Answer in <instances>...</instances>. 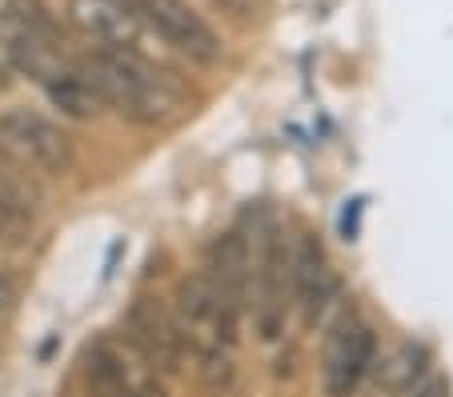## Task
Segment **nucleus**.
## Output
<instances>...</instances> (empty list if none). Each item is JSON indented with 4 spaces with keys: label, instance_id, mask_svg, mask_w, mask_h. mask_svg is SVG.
Returning <instances> with one entry per match:
<instances>
[{
    "label": "nucleus",
    "instance_id": "obj_1",
    "mask_svg": "<svg viewBox=\"0 0 453 397\" xmlns=\"http://www.w3.org/2000/svg\"><path fill=\"white\" fill-rule=\"evenodd\" d=\"M81 69L96 88L101 104L137 125H165L185 109V88L173 80V73L157 69L149 57H137V52L96 49Z\"/></svg>",
    "mask_w": 453,
    "mask_h": 397
},
{
    "label": "nucleus",
    "instance_id": "obj_2",
    "mask_svg": "<svg viewBox=\"0 0 453 397\" xmlns=\"http://www.w3.org/2000/svg\"><path fill=\"white\" fill-rule=\"evenodd\" d=\"M237 317L221 297L213 294V286L205 281V273L185 277L173 294V321L180 329L185 349H193L201 373L209 386H225L233 378V337H237Z\"/></svg>",
    "mask_w": 453,
    "mask_h": 397
},
{
    "label": "nucleus",
    "instance_id": "obj_3",
    "mask_svg": "<svg viewBox=\"0 0 453 397\" xmlns=\"http://www.w3.org/2000/svg\"><path fill=\"white\" fill-rule=\"evenodd\" d=\"M133 9L149 33H157L173 52L188 57L193 65H213L221 57V36L201 12L188 9V0H133Z\"/></svg>",
    "mask_w": 453,
    "mask_h": 397
},
{
    "label": "nucleus",
    "instance_id": "obj_4",
    "mask_svg": "<svg viewBox=\"0 0 453 397\" xmlns=\"http://www.w3.org/2000/svg\"><path fill=\"white\" fill-rule=\"evenodd\" d=\"M0 145L12 149L20 161H28L41 173H65L73 164L69 137L41 117L36 109H9L0 112Z\"/></svg>",
    "mask_w": 453,
    "mask_h": 397
},
{
    "label": "nucleus",
    "instance_id": "obj_5",
    "mask_svg": "<svg viewBox=\"0 0 453 397\" xmlns=\"http://www.w3.org/2000/svg\"><path fill=\"white\" fill-rule=\"evenodd\" d=\"M125 341L128 349L149 365V370L161 373H177L185 362V341H180V329L173 321V313L165 305H157L153 297H141L125 317Z\"/></svg>",
    "mask_w": 453,
    "mask_h": 397
},
{
    "label": "nucleus",
    "instance_id": "obj_6",
    "mask_svg": "<svg viewBox=\"0 0 453 397\" xmlns=\"http://www.w3.org/2000/svg\"><path fill=\"white\" fill-rule=\"evenodd\" d=\"M69 20L77 33L96 41L104 52H137L145 57V20L137 17L133 0H69Z\"/></svg>",
    "mask_w": 453,
    "mask_h": 397
},
{
    "label": "nucleus",
    "instance_id": "obj_7",
    "mask_svg": "<svg viewBox=\"0 0 453 397\" xmlns=\"http://www.w3.org/2000/svg\"><path fill=\"white\" fill-rule=\"evenodd\" d=\"M373 365V329L361 317L345 313L326 341V362H321V386L329 397H349L361 386V378Z\"/></svg>",
    "mask_w": 453,
    "mask_h": 397
},
{
    "label": "nucleus",
    "instance_id": "obj_8",
    "mask_svg": "<svg viewBox=\"0 0 453 397\" xmlns=\"http://www.w3.org/2000/svg\"><path fill=\"white\" fill-rule=\"evenodd\" d=\"M88 389L101 397H165V386L133 349L96 341L85 357Z\"/></svg>",
    "mask_w": 453,
    "mask_h": 397
},
{
    "label": "nucleus",
    "instance_id": "obj_9",
    "mask_svg": "<svg viewBox=\"0 0 453 397\" xmlns=\"http://www.w3.org/2000/svg\"><path fill=\"white\" fill-rule=\"evenodd\" d=\"M253 277H257V329L261 337H277L285 325V286H289V257L277 241H265L261 257L253 261Z\"/></svg>",
    "mask_w": 453,
    "mask_h": 397
},
{
    "label": "nucleus",
    "instance_id": "obj_10",
    "mask_svg": "<svg viewBox=\"0 0 453 397\" xmlns=\"http://www.w3.org/2000/svg\"><path fill=\"white\" fill-rule=\"evenodd\" d=\"M205 281L213 286V294L229 305L233 313H241L249 294V281H253V257H249V245L237 233H225L221 241L209 249V273Z\"/></svg>",
    "mask_w": 453,
    "mask_h": 397
},
{
    "label": "nucleus",
    "instance_id": "obj_11",
    "mask_svg": "<svg viewBox=\"0 0 453 397\" xmlns=\"http://www.w3.org/2000/svg\"><path fill=\"white\" fill-rule=\"evenodd\" d=\"M289 289H293V297L301 302V309H305L309 317H317L321 305L334 297V273H329V261H326V253H321V245H317L313 237H301L297 249H293Z\"/></svg>",
    "mask_w": 453,
    "mask_h": 397
},
{
    "label": "nucleus",
    "instance_id": "obj_12",
    "mask_svg": "<svg viewBox=\"0 0 453 397\" xmlns=\"http://www.w3.org/2000/svg\"><path fill=\"white\" fill-rule=\"evenodd\" d=\"M421 373H426V349L421 346H397L394 354L381 362V370H377V386H381L385 393L405 397V393L418 389Z\"/></svg>",
    "mask_w": 453,
    "mask_h": 397
},
{
    "label": "nucleus",
    "instance_id": "obj_13",
    "mask_svg": "<svg viewBox=\"0 0 453 397\" xmlns=\"http://www.w3.org/2000/svg\"><path fill=\"white\" fill-rule=\"evenodd\" d=\"M410 397H449V386H445L441 378H434V381H421V386L413 389Z\"/></svg>",
    "mask_w": 453,
    "mask_h": 397
},
{
    "label": "nucleus",
    "instance_id": "obj_14",
    "mask_svg": "<svg viewBox=\"0 0 453 397\" xmlns=\"http://www.w3.org/2000/svg\"><path fill=\"white\" fill-rule=\"evenodd\" d=\"M9 305H12V289H9V281L0 277V313L9 309Z\"/></svg>",
    "mask_w": 453,
    "mask_h": 397
},
{
    "label": "nucleus",
    "instance_id": "obj_15",
    "mask_svg": "<svg viewBox=\"0 0 453 397\" xmlns=\"http://www.w3.org/2000/svg\"><path fill=\"white\" fill-rule=\"evenodd\" d=\"M9 85V65H4V57H0V88Z\"/></svg>",
    "mask_w": 453,
    "mask_h": 397
},
{
    "label": "nucleus",
    "instance_id": "obj_16",
    "mask_svg": "<svg viewBox=\"0 0 453 397\" xmlns=\"http://www.w3.org/2000/svg\"><path fill=\"white\" fill-rule=\"evenodd\" d=\"M88 397H101V393H93V389H88Z\"/></svg>",
    "mask_w": 453,
    "mask_h": 397
}]
</instances>
